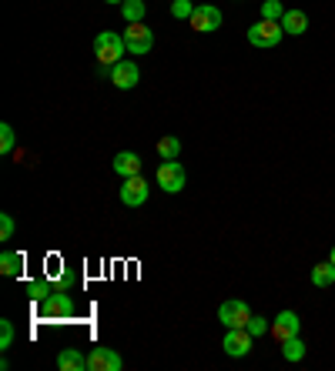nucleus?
I'll list each match as a JSON object with an SVG mask.
<instances>
[{
  "mask_svg": "<svg viewBox=\"0 0 335 371\" xmlns=\"http://www.w3.org/2000/svg\"><path fill=\"white\" fill-rule=\"evenodd\" d=\"M124 51H128V44H124V33H111L104 31L94 37V54H98V67H114L118 61H124Z\"/></svg>",
  "mask_w": 335,
  "mask_h": 371,
  "instance_id": "f257e3e1",
  "label": "nucleus"
},
{
  "mask_svg": "<svg viewBox=\"0 0 335 371\" xmlns=\"http://www.w3.org/2000/svg\"><path fill=\"white\" fill-rule=\"evenodd\" d=\"M282 21H262L258 23H252L248 27V44L252 47H262V51H268V47H279L282 44Z\"/></svg>",
  "mask_w": 335,
  "mask_h": 371,
  "instance_id": "f03ea898",
  "label": "nucleus"
},
{
  "mask_svg": "<svg viewBox=\"0 0 335 371\" xmlns=\"http://www.w3.org/2000/svg\"><path fill=\"white\" fill-rule=\"evenodd\" d=\"M124 44H128V54H151V47H155V31L145 27V23H128Z\"/></svg>",
  "mask_w": 335,
  "mask_h": 371,
  "instance_id": "7ed1b4c3",
  "label": "nucleus"
},
{
  "mask_svg": "<svg viewBox=\"0 0 335 371\" xmlns=\"http://www.w3.org/2000/svg\"><path fill=\"white\" fill-rule=\"evenodd\" d=\"M37 315L41 318H71L74 315V298H71V291H54L51 298H44L37 305Z\"/></svg>",
  "mask_w": 335,
  "mask_h": 371,
  "instance_id": "20e7f679",
  "label": "nucleus"
},
{
  "mask_svg": "<svg viewBox=\"0 0 335 371\" xmlns=\"http://www.w3.org/2000/svg\"><path fill=\"white\" fill-rule=\"evenodd\" d=\"M185 184H188V174H185V167H181L178 161H165L158 167V187H161V191L178 194Z\"/></svg>",
  "mask_w": 335,
  "mask_h": 371,
  "instance_id": "39448f33",
  "label": "nucleus"
},
{
  "mask_svg": "<svg viewBox=\"0 0 335 371\" xmlns=\"http://www.w3.org/2000/svg\"><path fill=\"white\" fill-rule=\"evenodd\" d=\"M248 318H252V308H248L245 301H238V298L222 301V308H218V321H222L225 328H245Z\"/></svg>",
  "mask_w": 335,
  "mask_h": 371,
  "instance_id": "423d86ee",
  "label": "nucleus"
},
{
  "mask_svg": "<svg viewBox=\"0 0 335 371\" xmlns=\"http://www.w3.org/2000/svg\"><path fill=\"white\" fill-rule=\"evenodd\" d=\"M148 194H151V187H148V181L141 174H134V177H124V184H121V201L128 204V208H141L148 201Z\"/></svg>",
  "mask_w": 335,
  "mask_h": 371,
  "instance_id": "0eeeda50",
  "label": "nucleus"
},
{
  "mask_svg": "<svg viewBox=\"0 0 335 371\" xmlns=\"http://www.w3.org/2000/svg\"><path fill=\"white\" fill-rule=\"evenodd\" d=\"M188 23L198 33H215L218 27H222V11H218V7H212V4H201V7H195V14H191Z\"/></svg>",
  "mask_w": 335,
  "mask_h": 371,
  "instance_id": "6e6552de",
  "label": "nucleus"
},
{
  "mask_svg": "<svg viewBox=\"0 0 335 371\" xmlns=\"http://www.w3.org/2000/svg\"><path fill=\"white\" fill-rule=\"evenodd\" d=\"M252 335H248V328H228V335H225L222 348L225 355H232V358H245L248 351H252Z\"/></svg>",
  "mask_w": 335,
  "mask_h": 371,
  "instance_id": "1a4fd4ad",
  "label": "nucleus"
},
{
  "mask_svg": "<svg viewBox=\"0 0 335 371\" xmlns=\"http://www.w3.org/2000/svg\"><path fill=\"white\" fill-rule=\"evenodd\" d=\"M124 358L114 348H91L88 355V371H121Z\"/></svg>",
  "mask_w": 335,
  "mask_h": 371,
  "instance_id": "9d476101",
  "label": "nucleus"
},
{
  "mask_svg": "<svg viewBox=\"0 0 335 371\" xmlns=\"http://www.w3.org/2000/svg\"><path fill=\"white\" fill-rule=\"evenodd\" d=\"M108 74H111L114 88H121V90L138 88V80H141V70H138L134 61H118L114 67H108Z\"/></svg>",
  "mask_w": 335,
  "mask_h": 371,
  "instance_id": "9b49d317",
  "label": "nucleus"
},
{
  "mask_svg": "<svg viewBox=\"0 0 335 371\" xmlns=\"http://www.w3.org/2000/svg\"><path fill=\"white\" fill-rule=\"evenodd\" d=\"M272 335L279 338V345L285 338H292V335H299V315H295V311H282V315L272 321Z\"/></svg>",
  "mask_w": 335,
  "mask_h": 371,
  "instance_id": "f8f14e48",
  "label": "nucleus"
},
{
  "mask_svg": "<svg viewBox=\"0 0 335 371\" xmlns=\"http://www.w3.org/2000/svg\"><path fill=\"white\" fill-rule=\"evenodd\" d=\"M114 171L121 177H134V174H141V157L134 151H121L118 157H114Z\"/></svg>",
  "mask_w": 335,
  "mask_h": 371,
  "instance_id": "ddd939ff",
  "label": "nucleus"
},
{
  "mask_svg": "<svg viewBox=\"0 0 335 371\" xmlns=\"http://www.w3.org/2000/svg\"><path fill=\"white\" fill-rule=\"evenodd\" d=\"M57 368L61 371H84L88 368V358H84L78 348H64L57 355Z\"/></svg>",
  "mask_w": 335,
  "mask_h": 371,
  "instance_id": "4468645a",
  "label": "nucleus"
},
{
  "mask_svg": "<svg viewBox=\"0 0 335 371\" xmlns=\"http://www.w3.org/2000/svg\"><path fill=\"white\" fill-rule=\"evenodd\" d=\"M282 31L292 33V37H299V33L309 31V17L302 11H285V17H282Z\"/></svg>",
  "mask_w": 335,
  "mask_h": 371,
  "instance_id": "2eb2a0df",
  "label": "nucleus"
},
{
  "mask_svg": "<svg viewBox=\"0 0 335 371\" xmlns=\"http://www.w3.org/2000/svg\"><path fill=\"white\" fill-rule=\"evenodd\" d=\"M51 295H54V281H51V278H37V281L27 284V298H31L34 305H41V301Z\"/></svg>",
  "mask_w": 335,
  "mask_h": 371,
  "instance_id": "dca6fc26",
  "label": "nucleus"
},
{
  "mask_svg": "<svg viewBox=\"0 0 335 371\" xmlns=\"http://www.w3.org/2000/svg\"><path fill=\"white\" fill-rule=\"evenodd\" d=\"M0 271L7 274V278H21V271H24V254L4 251V254H0Z\"/></svg>",
  "mask_w": 335,
  "mask_h": 371,
  "instance_id": "f3484780",
  "label": "nucleus"
},
{
  "mask_svg": "<svg viewBox=\"0 0 335 371\" xmlns=\"http://www.w3.org/2000/svg\"><path fill=\"white\" fill-rule=\"evenodd\" d=\"M282 358H285V361H302V358H305V341H302L299 335L285 338V341H282Z\"/></svg>",
  "mask_w": 335,
  "mask_h": 371,
  "instance_id": "a211bd4d",
  "label": "nucleus"
},
{
  "mask_svg": "<svg viewBox=\"0 0 335 371\" xmlns=\"http://www.w3.org/2000/svg\"><path fill=\"white\" fill-rule=\"evenodd\" d=\"M312 284L315 288H329V284H335V264L332 261L315 264L312 268Z\"/></svg>",
  "mask_w": 335,
  "mask_h": 371,
  "instance_id": "6ab92c4d",
  "label": "nucleus"
},
{
  "mask_svg": "<svg viewBox=\"0 0 335 371\" xmlns=\"http://www.w3.org/2000/svg\"><path fill=\"white\" fill-rule=\"evenodd\" d=\"M145 0H124L121 4V14H124V21L128 23H141L145 21Z\"/></svg>",
  "mask_w": 335,
  "mask_h": 371,
  "instance_id": "aec40b11",
  "label": "nucleus"
},
{
  "mask_svg": "<svg viewBox=\"0 0 335 371\" xmlns=\"http://www.w3.org/2000/svg\"><path fill=\"white\" fill-rule=\"evenodd\" d=\"M158 154H161L165 161H178L181 157V141L178 137H161V141H158Z\"/></svg>",
  "mask_w": 335,
  "mask_h": 371,
  "instance_id": "412c9836",
  "label": "nucleus"
},
{
  "mask_svg": "<svg viewBox=\"0 0 335 371\" xmlns=\"http://www.w3.org/2000/svg\"><path fill=\"white\" fill-rule=\"evenodd\" d=\"M245 328H248V335H252V338H262V335H268V331H272V321H268V318H262V315H252Z\"/></svg>",
  "mask_w": 335,
  "mask_h": 371,
  "instance_id": "4be33fe9",
  "label": "nucleus"
},
{
  "mask_svg": "<svg viewBox=\"0 0 335 371\" xmlns=\"http://www.w3.org/2000/svg\"><path fill=\"white\" fill-rule=\"evenodd\" d=\"M17 147V134H14L11 124H0V154L7 157V154Z\"/></svg>",
  "mask_w": 335,
  "mask_h": 371,
  "instance_id": "5701e85b",
  "label": "nucleus"
},
{
  "mask_svg": "<svg viewBox=\"0 0 335 371\" xmlns=\"http://www.w3.org/2000/svg\"><path fill=\"white\" fill-rule=\"evenodd\" d=\"M262 17H265V21H282V17H285V7H282L279 0H265V4H262Z\"/></svg>",
  "mask_w": 335,
  "mask_h": 371,
  "instance_id": "b1692460",
  "label": "nucleus"
},
{
  "mask_svg": "<svg viewBox=\"0 0 335 371\" xmlns=\"http://www.w3.org/2000/svg\"><path fill=\"white\" fill-rule=\"evenodd\" d=\"M171 14H175L178 21H191V14H195V4H191V0H175V4H171Z\"/></svg>",
  "mask_w": 335,
  "mask_h": 371,
  "instance_id": "393cba45",
  "label": "nucleus"
},
{
  "mask_svg": "<svg viewBox=\"0 0 335 371\" xmlns=\"http://www.w3.org/2000/svg\"><path fill=\"white\" fill-rule=\"evenodd\" d=\"M11 345H14V325L7 321V318H4V321H0V348L7 351Z\"/></svg>",
  "mask_w": 335,
  "mask_h": 371,
  "instance_id": "a878e982",
  "label": "nucleus"
},
{
  "mask_svg": "<svg viewBox=\"0 0 335 371\" xmlns=\"http://www.w3.org/2000/svg\"><path fill=\"white\" fill-rule=\"evenodd\" d=\"M14 231H17V224H14L11 214H0V241H11Z\"/></svg>",
  "mask_w": 335,
  "mask_h": 371,
  "instance_id": "bb28decb",
  "label": "nucleus"
},
{
  "mask_svg": "<svg viewBox=\"0 0 335 371\" xmlns=\"http://www.w3.org/2000/svg\"><path fill=\"white\" fill-rule=\"evenodd\" d=\"M71 288H78V278H74L71 271H64L61 274V291H71Z\"/></svg>",
  "mask_w": 335,
  "mask_h": 371,
  "instance_id": "cd10ccee",
  "label": "nucleus"
},
{
  "mask_svg": "<svg viewBox=\"0 0 335 371\" xmlns=\"http://www.w3.org/2000/svg\"><path fill=\"white\" fill-rule=\"evenodd\" d=\"M329 261H332V264H335V248H332V254H329Z\"/></svg>",
  "mask_w": 335,
  "mask_h": 371,
  "instance_id": "c85d7f7f",
  "label": "nucleus"
},
{
  "mask_svg": "<svg viewBox=\"0 0 335 371\" xmlns=\"http://www.w3.org/2000/svg\"><path fill=\"white\" fill-rule=\"evenodd\" d=\"M108 4H124V0H108Z\"/></svg>",
  "mask_w": 335,
  "mask_h": 371,
  "instance_id": "c756f323",
  "label": "nucleus"
}]
</instances>
